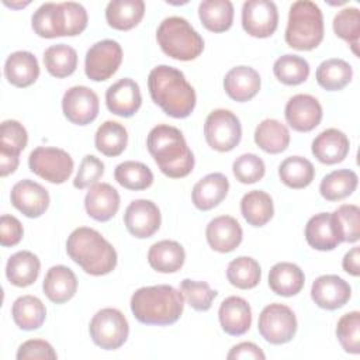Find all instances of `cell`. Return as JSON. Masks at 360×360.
<instances>
[{
  "mask_svg": "<svg viewBox=\"0 0 360 360\" xmlns=\"http://www.w3.org/2000/svg\"><path fill=\"white\" fill-rule=\"evenodd\" d=\"M4 76L15 87H28L39 76V65L34 53L28 51H15L10 53L4 63Z\"/></svg>",
  "mask_w": 360,
  "mask_h": 360,
  "instance_id": "cell-27",
  "label": "cell"
},
{
  "mask_svg": "<svg viewBox=\"0 0 360 360\" xmlns=\"http://www.w3.org/2000/svg\"><path fill=\"white\" fill-rule=\"evenodd\" d=\"M66 253L91 276L108 274L117 266V252L114 246L93 228H76L68 236Z\"/></svg>",
  "mask_w": 360,
  "mask_h": 360,
  "instance_id": "cell-4",
  "label": "cell"
},
{
  "mask_svg": "<svg viewBox=\"0 0 360 360\" xmlns=\"http://www.w3.org/2000/svg\"><path fill=\"white\" fill-rule=\"evenodd\" d=\"M278 177L290 188H304L312 183L315 169L302 156H288L278 166Z\"/></svg>",
  "mask_w": 360,
  "mask_h": 360,
  "instance_id": "cell-40",
  "label": "cell"
},
{
  "mask_svg": "<svg viewBox=\"0 0 360 360\" xmlns=\"http://www.w3.org/2000/svg\"><path fill=\"white\" fill-rule=\"evenodd\" d=\"M145 14L142 0H111L105 7L108 25L118 31H128L136 27Z\"/></svg>",
  "mask_w": 360,
  "mask_h": 360,
  "instance_id": "cell-30",
  "label": "cell"
},
{
  "mask_svg": "<svg viewBox=\"0 0 360 360\" xmlns=\"http://www.w3.org/2000/svg\"><path fill=\"white\" fill-rule=\"evenodd\" d=\"M104 173V163L94 155H86L79 166L73 186L79 190L91 187Z\"/></svg>",
  "mask_w": 360,
  "mask_h": 360,
  "instance_id": "cell-51",
  "label": "cell"
},
{
  "mask_svg": "<svg viewBox=\"0 0 360 360\" xmlns=\"http://www.w3.org/2000/svg\"><path fill=\"white\" fill-rule=\"evenodd\" d=\"M186 260V252L183 246L170 239H163L153 243L148 252L149 266L159 273H176Z\"/></svg>",
  "mask_w": 360,
  "mask_h": 360,
  "instance_id": "cell-28",
  "label": "cell"
},
{
  "mask_svg": "<svg viewBox=\"0 0 360 360\" xmlns=\"http://www.w3.org/2000/svg\"><path fill=\"white\" fill-rule=\"evenodd\" d=\"M84 208L89 217L98 222H105L117 214L120 194L108 183H96L86 193Z\"/></svg>",
  "mask_w": 360,
  "mask_h": 360,
  "instance_id": "cell-22",
  "label": "cell"
},
{
  "mask_svg": "<svg viewBox=\"0 0 360 360\" xmlns=\"http://www.w3.org/2000/svg\"><path fill=\"white\" fill-rule=\"evenodd\" d=\"M24 235L21 222L8 214H3L0 218V243L4 248L15 246Z\"/></svg>",
  "mask_w": 360,
  "mask_h": 360,
  "instance_id": "cell-54",
  "label": "cell"
},
{
  "mask_svg": "<svg viewBox=\"0 0 360 360\" xmlns=\"http://www.w3.org/2000/svg\"><path fill=\"white\" fill-rule=\"evenodd\" d=\"M233 176L243 184H252L263 179L266 166L262 158L255 153H243L235 159L232 165Z\"/></svg>",
  "mask_w": 360,
  "mask_h": 360,
  "instance_id": "cell-50",
  "label": "cell"
},
{
  "mask_svg": "<svg viewBox=\"0 0 360 360\" xmlns=\"http://www.w3.org/2000/svg\"><path fill=\"white\" fill-rule=\"evenodd\" d=\"M180 292L188 302V305L195 311H208L212 305L217 291L212 290L205 281H194L184 278L180 284Z\"/></svg>",
  "mask_w": 360,
  "mask_h": 360,
  "instance_id": "cell-49",
  "label": "cell"
},
{
  "mask_svg": "<svg viewBox=\"0 0 360 360\" xmlns=\"http://www.w3.org/2000/svg\"><path fill=\"white\" fill-rule=\"evenodd\" d=\"M114 177L120 186L127 190H145L153 183L152 170L142 162L125 160L114 170Z\"/></svg>",
  "mask_w": 360,
  "mask_h": 360,
  "instance_id": "cell-42",
  "label": "cell"
},
{
  "mask_svg": "<svg viewBox=\"0 0 360 360\" xmlns=\"http://www.w3.org/2000/svg\"><path fill=\"white\" fill-rule=\"evenodd\" d=\"M160 49L177 60H193L204 51L202 37L183 17L165 18L156 31Z\"/></svg>",
  "mask_w": 360,
  "mask_h": 360,
  "instance_id": "cell-6",
  "label": "cell"
},
{
  "mask_svg": "<svg viewBox=\"0 0 360 360\" xmlns=\"http://www.w3.org/2000/svg\"><path fill=\"white\" fill-rule=\"evenodd\" d=\"M273 73L283 84L297 86L308 79L309 63L298 55L285 53L276 59L273 65Z\"/></svg>",
  "mask_w": 360,
  "mask_h": 360,
  "instance_id": "cell-45",
  "label": "cell"
},
{
  "mask_svg": "<svg viewBox=\"0 0 360 360\" xmlns=\"http://www.w3.org/2000/svg\"><path fill=\"white\" fill-rule=\"evenodd\" d=\"M28 166L32 173L53 184L65 183L75 167L72 156L66 150L53 146L35 148L30 153Z\"/></svg>",
  "mask_w": 360,
  "mask_h": 360,
  "instance_id": "cell-8",
  "label": "cell"
},
{
  "mask_svg": "<svg viewBox=\"0 0 360 360\" xmlns=\"http://www.w3.org/2000/svg\"><path fill=\"white\" fill-rule=\"evenodd\" d=\"M257 329L266 342L271 345H284L295 336V314L284 304H269L259 315Z\"/></svg>",
  "mask_w": 360,
  "mask_h": 360,
  "instance_id": "cell-9",
  "label": "cell"
},
{
  "mask_svg": "<svg viewBox=\"0 0 360 360\" xmlns=\"http://www.w3.org/2000/svg\"><path fill=\"white\" fill-rule=\"evenodd\" d=\"M98 96L87 86H73L68 89L62 98L65 117L76 125H87L98 115Z\"/></svg>",
  "mask_w": 360,
  "mask_h": 360,
  "instance_id": "cell-13",
  "label": "cell"
},
{
  "mask_svg": "<svg viewBox=\"0 0 360 360\" xmlns=\"http://www.w3.org/2000/svg\"><path fill=\"white\" fill-rule=\"evenodd\" d=\"M128 143V132L125 127L117 121L103 122L94 135V145L98 152L114 158L121 155Z\"/></svg>",
  "mask_w": 360,
  "mask_h": 360,
  "instance_id": "cell-38",
  "label": "cell"
},
{
  "mask_svg": "<svg viewBox=\"0 0 360 360\" xmlns=\"http://www.w3.org/2000/svg\"><path fill=\"white\" fill-rule=\"evenodd\" d=\"M260 75L250 66H235L224 77L225 93L238 103L252 100L260 90Z\"/></svg>",
  "mask_w": 360,
  "mask_h": 360,
  "instance_id": "cell-24",
  "label": "cell"
},
{
  "mask_svg": "<svg viewBox=\"0 0 360 360\" xmlns=\"http://www.w3.org/2000/svg\"><path fill=\"white\" fill-rule=\"evenodd\" d=\"M42 290L49 301L55 304L68 302L77 291L76 274L63 264L52 266L45 274Z\"/></svg>",
  "mask_w": 360,
  "mask_h": 360,
  "instance_id": "cell-25",
  "label": "cell"
},
{
  "mask_svg": "<svg viewBox=\"0 0 360 360\" xmlns=\"http://www.w3.org/2000/svg\"><path fill=\"white\" fill-rule=\"evenodd\" d=\"M41 269L37 255L30 250H20L11 255L6 264L7 280L15 287H28L35 283Z\"/></svg>",
  "mask_w": 360,
  "mask_h": 360,
  "instance_id": "cell-31",
  "label": "cell"
},
{
  "mask_svg": "<svg viewBox=\"0 0 360 360\" xmlns=\"http://www.w3.org/2000/svg\"><path fill=\"white\" fill-rule=\"evenodd\" d=\"M229 181L222 173H210L200 179L191 191L193 204L201 211H208L217 207L226 197Z\"/></svg>",
  "mask_w": 360,
  "mask_h": 360,
  "instance_id": "cell-26",
  "label": "cell"
},
{
  "mask_svg": "<svg viewBox=\"0 0 360 360\" xmlns=\"http://www.w3.org/2000/svg\"><path fill=\"white\" fill-rule=\"evenodd\" d=\"M32 30L41 38L68 37V17L63 3H44L32 14Z\"/></svg>",
  "mask_w": 360,
  "mask_h": 360,
  "instance_id": "cell-20",
  "label": "cell"
},
{
  "mask_svg": "<svg viewBox=\"0 0 360 360\" xmlns=\"http://www.w3.org/2000/svg\"><path fill=\"white\" fill-rule=\"evenodd\" d=\"M357 181V174L350 169L333 170L322 179L319 193L328 201H339L349 197L356 190Z\"/></svg>",
  "mask_w": 360,
  "mask_h": 360,
  "instance_id": "cell-39",
  "label": "cell"
},
{
  "mask_svg": "<svg viewBox=\"0 0 360 360\" xmlns=\"http://www.w3.org/2000/svg\"><path fill=\"white\" fill-rule=\"evenodd\" d=\"M218 318L225 333L240 336L246 333L252 325V308L245 298L231 295L221 302Z\"/></svg>",
  "mask_w": 360,
  "mask_h": 360,
  "instance_id": "cell-21",
  "label": "cell"
},
{
  "mask_svg": "<svg viewBox=\"0 0 360 360\" xmlns=\"http://www.w3.org/2000/svg\"><path fill=\"white\" fill-rule=\"evenodd\" d=\"M146 146L165 176L181 179L191 173L194 155L179 128L166 124L153 127L148 134Z\"/></svg>",
  "mask_w": 360,
  "mask_h": 360,
  "instance_id": "cell-2",
  "label": "cell"
},
{
  "mask_svg": "<svg viewBox=\"0 0 360 360\" xmlns=\"http://www.w3.org/2000/svg\"><path fill=\"white\" fill-rule=\"evenodd\" d=\"M122 62L121 45L114 39H103L93 44L86 52L84 72L93 82L110 79Z\"/></svg>",
  "mask_w": 360,
  "mask_h": 360,
  "instance_id": "cell-11",
  "label": "cell"
},
{
  "mask_svg": "<svg viewBox=\"0 0 360 360\" xmlns=\"http://www.w3.org/2000/svg\"><path fill=\"white\" fill-rule=\"evenodd\" d=\"M44 65L51 76L68 77L77 68V52L66 44L52 45L44 52Z\"/></svg>",
  "mask_w": 360,
  "mask_h": 360,
  "instance_id": "cell-41",
  "label": "cell"
},
{
  "mask_svg": "<svg viewBox=\"0 0 360 360\" xmlns=\"http://www.w3.org/2000/svg\"><path fill=\"white\" fill-rule=\"evenodd\" d=\"M18 156H11V155H3L0 153V176L6 177L11 173L15 172L18 167Z\"/></svg>",
  "mask_w": 360,
  "mask_h": 360,
  "instance_id": "cell-57",
  "label": "cell"
},
{
  "mask_svg": "<svg viewBox=\"0 0 360 360\" xmlns=\"http://www.w3.org/2000/svg\"><path fill=\"white\" fill-rule=\"evenodd\" d=\"M160 211L158 205L145 198L134 200L125 210L124 224L128 232L139 239L150 238L160 226Z\"/></svg>",
  "mask_w": 360,
  "mask_h": 360,
  "instance_id": "cell-14",
  "label": "cell"
},
{
  "mask_svg": "<svg viewBox=\"0 0 360 360\" xmlns=\"http://www.w3.org/2000/svg\"><path fill=\"white\" fill-rule=\"evenodd\" d=\"M149 94L165 114L173 118L188 117L197 101L194 87L183 72L173 66L158 65L148 76Z\"/></svg>",
  "mask_w": 360,
  "mask_h": 360,
  "instance_id": "cell-1",
  "label": "cell"
},
{
  "mask_svg": "<svg viewBox=\"0 0 360 360\" xmlns=\"http://www.w3.org/2000/svg\"><path fill=\"white\" fill-rule=\"evenodd\" d=\"M15 357L18 360H28V359L55 360L58 354L49 342L44 339H30L20 345Z\"/></svg>",
  "mask_w": 360,
  "mask_h": 360,
  "instance_id": "cell-52",
  "label": "cell"
},
{
  "mask_svg": "<svg viewBox=\"0 0 360 360\" xmlns=\"http://www.w3.org/2000/svg\"><path fill=\"white\" fill-rule=\"evenodd\" d=\"M336 338L346 353H360V312L352 311L338 321Z\"/></svg>",
  "mask_w": 360,
  "mask_h": 360,
  "instance_id": "cell-47",
  "label": "cell"
},
{
  "mask_svg": "<svg viewBox=\"0 0 360 360\" xmlns=\"http://www.w3.org/2000/svg\"><path fill=\"white\" fill-rule=\"evenodd\" d=\"M183 307V294L167 284L141 287L131 297V311L145 325H172L181 316Z\"/></svg>",
  "mask_w": 360,
  "mask_h": 360,
  "instance_id": "cell-3",
  "label": "cell"
},
{
  "mask_svg": "<svg viewBox=\"0 0 360 360\" xmlns=\"http://www.w3.org/2000/svg\"><path fill=\"white\" fill-rule=\"evenodd\" d=\"M11 204L28 218L41 217L49 207V193L39 183L24 179L17 181L10 193Z\"/></svg>",
  "mask_w": 360,
  "mask_h": 360,
  "instance_id": "cell-16",
  "label": "cell"
},
{
  "mask_svg": "<svg viewBox=\"0 0 360 360\" xmlns=\"http://www.w3.org/2000/svg\"><path fill=\"white\" fill-rule=\"evenodd\" d=\"M262 277V270L259 263L249 256H239L229 262L226 267L228 281L240 290L255 288Z\"/></svg>",
  "mask_w": 360,
  "mask_h": 360,
  "instance_id": "cell-43",
  "label": "cell"
},
{
  "mask_svg": "<svg viewBox=\"0 0 360 360\" xmlns=\"http://www.w3.org/2000/svg\"><path fill=\"white\" fill-rule=\"evenodd\" d=\"M333 31L350 45L354 55H359L360 11L357 7L342 8L333 18Z\"/></svg>",
  "mask_w": 360,
  "mask_h": 360,
  "instance_id": "cell-46",
  "label": "cell"
},
{
  "mask_svg": "<svg viewBox=\"0 0 360 360\" xmlns=\"http://www.w3.org/2000/svg\"><path fill=\"white\" fill-rule=\"evenodd\" d=\"M255 143L267 153H281L290 145V131L278 120L266 118L255 129Z\"/></svg>",
  "mask_w": 360,
  "mask_h": 360,
  "instance_id": "cell-33",
  "label": "cell"
},
{
  "mask_svg": "<svg viewBox=\"0 0 360 360\" xmlns=\"http://www.w3.org/2000/svg\"><path fill=\"white\" fill-rule=\"evenodd\" d=\"M350 297L352 288L349 283L336 274L319 276L311 287V298L322 309L333 311L342 308Z\"/></svg>",
  "mask_w": 360,
  "mask_h": 360,
  "instance_id": "cell-17",
  "label": "cell"
},
{
  "mask_svg": "<svg viewBox=\"0 0 360 360\" xmlns=\"http://www.w3.org/2000/svg\"><path fill=\"white\" fill-rule=\"evenodd\" d=\"M330 215L340 243H354L360 239V208L357 205L343 204Z\"/></svg>",
  "mask_w": 360,
  "mask_h": 360,
  "instance_id": "cell-44",
  "label": "cell"
},
{
  "mask_svg": "<svg viewBox=\"0 0 360 360\" xmlns=\"http://www.w3.org/2000/svg\"><path fill=\"white\" fill-rule=\"evenodd\" d=\"M240 212L249 225L263 226L273 218V200L263 190L248 191L240 200Z\"/></svg>",
  "mask_w": 360,
  "mask_h": 360,
  "instance_id": "cell-34",
  "label": "cell"
},
{
  "mask_svg": "<svg viewBox=\"0 0 360 360\" xmlns=\"http://www.w3.org/2000/svg\"><path fill=\"white\" fill-rule=\"evenodd\" d=\"M198 17L208 31H228L233 22V4L229 0H204L198 6Z\"/></svg>",
  "mask_w": 360,
  "mask_h": 360,
  "instance_id": "cell-36",
  "label": "cell"
},
{
  "mask_svg": "<svg viewBox=\"0 0 360 360\" xmlns=\"http://www.w3.org/2000/svg\"><path fill=\"white\" fill-rule=\"evenodd\" d=\"M91 340L104 350L121 347L129 335V325L117 308H103L91 318L89 325Z\"/></svg>",
  "mask_w": 360,
  "mask_h": 360,
  "instance_id": "cell-7",
  "label": "cell"
},
{
  "mask_svg": "<svg viewBox=\"0 0 360 360\" xmlns=\"http://www.w3.org/2000/svg\"><path fill=\"white\" fill-rule=\"evenodd\" d=\"M28 142L27 129L15 120H6L0 125V153L20 156Z\"/></svg>",
  "mask_w": 360,
  "mask_h": 360,
  "instance_id": "cell-48",
  "label": "cell"
},
{
  "mask_svg": "<svg viewBox=\"0 0 360 360\" xmlns=\"http://www.w3.org/2000/svg\"><path fill=\"white\" fill-rule=\"evenodd\" d=\"M105 104L110 112L115 115L124 118L135 115L142 104V96L138 83L129 77L120 79L107 89Z\"/></svg>",
  "mask_w": 360,
  "mask_h": 360,
  "instance_id": "cell-18",
  "label": "cell"
},
{
  "mask_svg": "<svg viewBox=\"0 0 360 360\" xmlns=\"http://www.w3.org/2000/svg\"><path fill=\"white\" fill-rule=\"evenodd\" d=\"M322 105L311 94L292 96L284 110L287 124L298 132H309L315 129L322 120Z\"/></svg>",
  "mask_w": 360,
  "mask_h": 360,
  "instance_id": "cell-15",
  "label": "cell"
},
{
  "mask_svg": "<svg viewBox=\"0 0 360 360\" xmlns=\"http://www.w3.org/2000/svg\"><path fill=\"white\" fill-rule=\"evenodd\" d=\"M312 155L323 165H335L349 153L350 142L345 132L336 128H328L318 134L312 141Z\"/></svg>",
  "mask_w": 360,
  "mask_h": 360,
  "instance_id": "cell-23",
  "label": "cell"
},
{
  "mask_svg": "<svg viewBox=\"0 0 360 360\" xmlns=\"http://www.w3.org/2000/svg\"><path fill=\"white\" fill-rule=\"evenodd\" d=\"M228 360H245V359H253V360H264L266 354L263 350L252 343V342H242L239 345H235L229 353L226 354Z\"/></svg>",
  "mask_w": 360,
  "mask_h": 360,
  "instance_id": "cell-55",
  "label": "cell"
},
{
  "mask_svg": "<svg viewBox=\"0 0 360 360\" xmlns=\"http://www.w3.org/2000/svg\"><path fill=\"white\" fill-rule=\"evenodd\" d=\"M204 136L212 149L218 152H229L240 142V121L229 110H214L205 118Z\"/></svg>",
  "mask_w": 360,
  "mask_h": 360,
  "instance_id": "cell-10",
  "label": "cell"
},
{
  "mask_svg": "<svg viewBox=\"0 0 360 360\" xmlns=\"http://www.w3.org/2000/svg\"><path fill=\"white\" fill-rule=\"evenodd\" d=\"M285 42L298 51H311L323 39V15L318 4L309 0L294 1L290 7Z\"/></svg>",
  "mask_w": 360,
  "mask_h": 360,
  "instance_id": "cell-5",
  "label": "cell"
},
{
  "mask_svg": "<svg viewBox=\"0 0 360 360\" xmlns=\"http://www.w3.org/2000/svg\"><path fill=\"white\" fill-rule=\"evenodd\" d=\"M305 283L304 271L294 263H276L269 271V287L281 297H292L298 294Z\"/></svg>",
  "mask_w": 360,
  "mask_h": 360,
  "instance_id": "cell-29",
  "label": "cell"
},
{
  "mask_svg": "<svg viewBox=\"0 0 360 360\" xmlns=\"http://www.w3.org/2000/svg\"><path fill=\"white\" fill-rule=\"evenodd\" d=\"M278 25L277 6L270 0H248L242 6V27L255 38H267Z\"/></svg>",
  "mask_w": 360,
  "mask_h": 360,
  "instance_id": "cell-12",
  "label": "cell"
},
{
  "mask_svg": "<svg viewBox=\"0 0 360 360\" xmlns=\"http://www.w3.org/2000/svg\"><path fill=\"white\" fill-rule=\"evenodd\" d=\"M315 76L321 87L329 91H336L342 90L350 83L353 69L349 62L339 58H332L319 63Z\"/></svg>",
  "mask_w": 360,
  "mask_h": 360,
  "instance_id": "cell-37",
  "label": "cell"
},
{
  "mask_svg": "<svg viewBox=\"0 0 360 360\" xmlns=\"http://www.w3.org/2000/svg\"><path fill=\"white\" fill-rule=\"evenodd\" d=\"M205 236L211 249L219 253H228L240 245L243 231L233 217L219 215L208 222Z\"/></svg>",
  "mask_w": 360,
  "mask_h": 360,
  "instance_id": "cell-19",
  "label": "cell"
},
{
  "mask_svg": "<svg viewBox=\"0 0 360 360\" xmlns=\"http://www.w3.org/2000/svg\"><path fill=\"white\" fill-rule=\"evenodd\" d=\"M11 315L15 325L22 330H34L42 326L46 308L35 295H21L13 302Z\"/></svg>",
  "mask_w": 360,
  "mask_h": 360,
  "instance_id": "cell-35",
  "label": "cell"
},
{
  "mask_svg": "<svg viewBox=\"0 0 360 360\" xmlns=\"http://www.w3.org/2000/svg\"><path fill=\"white\" fill-rule=\"evenodd\" d=\"M343 270L354 277H357L360 274V248L354 246L343 257L342 262Z\"/></svg>",
  "mask_w": 360,
  "mask_h": 360,
  "instance_id": "cell-56",
  "label": "cell"
},
{
  "mask_svg": "<svg viewBox=\"0 0 360 360\" xmlns=\"http://www.w3.org/2000/svg\"><path fill=\"white\" fill-rule=\"evenodd\" d=\"M305 239L316 250H333L339 243L330 212H319L311 217L305 225Z\"/></svg>",
  "mask_w": 360,
  "mask_h": 360,
  "instance_id": "cell-32",
  "label": "cell"
},
{
  "mask_svg": "<svg viewBox=\"0 0 360 360\" xmlns=\"http://www.w3.org/2000/svg\"><path fill=\"white\" fill-rule=\"evenodd\" d=\"M68 17V37H76L82 34L87 27V11L80 3L63 1Z\"/></svg>",
  "mask_w": 360,
  "mask_h": 360,
  "instance_id": "cell-53",
  "label": "cell"
}]
</instances>
